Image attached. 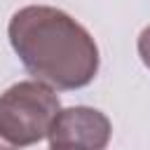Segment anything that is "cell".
<instances>
[{
    "label": "cell",
    "instance_id": "5",
    "mask_svg": "<svg viewBox=\"0 0 150 150\" xmlns=\"http://www.w3.org/2000/svg\"><path fill=\"white\" fill-rule=\"evenodd\" d=\"M0 150H14V148H12L9 143H5V141H2V136H0Z\"/></svg>",
    "mask_w": 150,
    "mask_h": 150
},
{
    "label": "cell",
    "instance_id": "3",
    "mask_svg": "<svg viewBox=\"0 0 150 150\" xmlns=\"http://www.w3.org/2000/svg\"><path fill=\"white\" fill-rule=\"evenodd\" d=\"M110 120L87 105L63 108L49 127V150H105L110 143Z\"/></svg>",
    "mask_w": 150,
    "mask_h": 150
},
{
    "label": "cell",
    "instance_id": "2",
    "mask_svg": "<svg viewBox=\"0 0 150 150\" xmlns=\"http://www.w3.org/2000/svg\"><path fill=\"white\" fill-rule=\"evenodd\" d=\"M61 110L54 87L40 80H23L0 94V136L14 150L35 145L49 134Z\"/></svg>",
    "mask_w": 150,
    "mask_h": 150
},
{
    "label": "cell",
    "instance_id": "4",
    "mask_svg": "<svg viewBox=\"0 0 150 150\" xmlns=\"http://www.w3.org/2000/svg\"><path fill=\"white\" fill-rule=\"evenodd\" d=\"M138 56L145 68H150V26H145L138 35Z\"/></svg>",
    "mask_w": 150,
    "mask_h": 150
},
{
    "label": "cell",
    "instance_id": "1",
    "mask_svg": "<svg viewBox=\"0 0 150 150\" xmlns=\"http://www.w3.org/2000/svg\"><path fill=\"white\" fill-rule=\"evenodd\" d=\"M12 49L26 70L54 89H82L98 73V47L91 33L63 9L28 5L7 26Z\"/></svg>",
    "mask_w": 150,
    "mask_h": 150
}]
</instances>
